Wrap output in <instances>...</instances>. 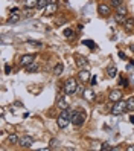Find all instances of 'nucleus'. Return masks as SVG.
<instances>
[{"mask_svg":"<svg viewBox=\"0 0 134 151\" xmlns=\"http://www.w3.org/2000/svg\"><path fill=\"white\" fill-rule=\"evenodd\" d=\"M78 81H76V79L75 78H69L67 79V81L64 83V93L66 95H75L76 93V90H78Z\"/></svg>","mask_w":134,"mask_h":151,"instance_id":"1","label":"nucleus"},{"mask_svg":"<svg viewBox=\"0 0 134 151\" xmlns=\"http://www.w3.org/2000/svg\"><path fill=\"white\" fill-rule=\"evenodd\" d=\"M127 110H128V102H125V101L120 99L118 102H114L113 109H111V114H114V116H120V114H123Z\"/></svg>","mask_w":134,"mask_h":151,"instance_id":"2","label":"nucleus"},{"mask_svg":"<svg viewBox=\"0 0 134 151\" xmlns=\"http://www.w3.org/2000/svg\"><path fill=\"white\" fill-rule=\"evenodd\" d=\"M70 122L73 124V125H76V127H81L82 124L85 122V114L82 113V111H73L72 113V118H70Z\"/></svg>","mask_w":134,"mask_h":151,"instance_id":"3","label":"nucleus"},{"mask_svg":"<svg viewBox=\"0 0 134 151\" xmlns=\"http://www.w3.org/2000/svg\"><path fill=\"white\" fill-rule=\"evenodd\" d=\"M122 92H120V88H114V90H111L110 93H108V99L110 101H113V102H118V101H120L122 99Z\"/></svg>","mask_w":134,"mask_h":151,"instance_id":"4","label":"nucleus"},{"mask_svg":"<svg viewBox=\"0 0 134 151\" xmlns=\"http://www.w3.org/2000/svg\"><path fill=\"white\" fill-rule=\"evenodd\" d=\"M35 61V55L34 54H26V55H23L21 58H20V66H29L31 63H34Z\"/></svg>","mask_w":134,"mask_h":151,"instance_id":"5","label":"nucleus"},{"mask_svg":"<svg viewBox=\"0 0 134 151\" xmlns=\"http://www.w3.org/2000/svg\"><path fill=\"white\" fill-rule=\"evenodd\" d=\"M57 11H58L57 3H47V6L43 9V14H44V15H53Z\"/></svg>","mask_w":134,"mask_h":151,"instance_id":"6","label":"nucleus"},{"mask_svg":"<svg viewBox=\"0 0 134 151\" xmlns=\"http://www.w3.org/2000/svg\"><path fill=\"white\" fill-rule=\"evenodd\" d=\"M20 147H23V148H31L32 145H34V139L31 137V136H23L21 139H20V144H19Z\"/></svg>","mask_w":134,"mask_h":151,"instance_id":"7","label":"nucleus"},{"mask_svg":"<svg viewBox=\"0 0 134 151\" xmlns=\"http://www.w3.org/2000/svg\"><path fill=\"white\" fill-rule=\"evenodd\" d=\"M97 11H99V15H102V17H108L111 14L110 6L108 5H104V3H101L99 6H97Z\"/></svg>","mask_w":134,"mask_h":151,"instance_id":"8","label":"nucleus"},{"mask_svg":"<svg viewBox=\"0 0 134 151\" xmlns=\"http://www.w3.org/2000/svg\"><path fill=\"white\" fill-rule=\"evenodd\" d=\"M78 78H79V81H81V83H87L88 79H90V72L85 70V69H81L78 72Z\"/></svg>","mask_w":134,"mask_h":151,"instance_id":"9","label":"nucleus"},{"mask_svg":"<svg viewBox=\"0 0 134 151\" xmlns=\"http://www.w3.org/2000/svg\"><path fill=\"white\" fill-rule=\"evenodd\" d=\"M57 124H58V127H59V128H66V127L69 125V124H70V119H67V118H62V116H58Z\"/></svg>","mask_w":134,"mask_h":151,"instance_id":"10","label":"nucleus"},{"mask_svg":"<svg viewBox=\"0 0 134 151\" xmlns=\"http://www.w3.org/2000/svg\"><path fill=\"white\" fill-rule=\"evenodd\" d=\"M87 58L85 57H82V55H78L76 57V66L79 67V69H84V66H87Z\"/></svg>","mask_w":134,"mask_h":151,"instance_id":"11","label":"nucleus"},{"mask_svg":"<svg viewBox=\"0 0 134 151\" xmlns=\"http://www.w3.org/2000/svg\"><path fill=\"white\" fill-rule=\"evenodd\" d=\"M38 69H40V66L34 61V63H31L29 66H26V72L28 73H35V72H38Z\"/></svg>","mask_w":134,"mask_h":151,"instance_id":"12","label":"nucleus"},{"mask_svg":"<svg viewBox=\"0 0 134 151\" xmlns=\"http://www.w3.org/2000/svg\"><path fill=\"white\" fill-rule=\"evenodd\" d=\"M8 142H9V144H12V145H19V144H20V139H19V136H17L15 133H12V134L8 136Z\"/></svg>","mask_w":134,"mask_h":151,"instance_id":"13","label":"nucleus"},{"mask_svg":"<svg viewBox=\"0 0 134 151\" xmlns=\"http://www.w3.org/2000/svg\"><path fill=\"white\" fill-rule=\"evenodd\" d=\"M82 96L85 98L87 101H93L95 93H93V90H92V88H85V90H84V93H82Z\"/></svg>","mask_w":134,"mask_h":151,"instance_id":"14","label":"nucleus"},{"mask_svg":"<svg viewBox=\"0 0 134 151\" xmlns=\"http://www.w3.org/2000/svg\"><path fill=\"white\" fill-rule=\"evenodd\" d=\"M38 6V0H24V8H37Z\"/></svg>","mask_w":134,"mask_h":151,"instance_id":"15","label":"nucleus"},{"mask_svg":"<svg viewBox=\"0 0 134 151\" xmlns=\"http://www.w3.org/2000/svg\"><path fill=\"white\" fill-rule=\"evenodd\" d=\"M107 75H108V78H114L116 75H118V69H116V66H110V69H107Z\"/></svg>","mask_w":134,"mask_h":151,"instance_id":"16","label":"nucleus"},{"mask_svg":"<svg viewBox=\"0 0 134 151\" xmlns=\"http://www.w3.org/2000/svg\"><path fill=\"white\" fill-rule=\"evenodd\" d=\"M62 70H64V64H62V63H58V64L55 66V69H53V73H55L57 76H59V75L62 73Z\"/></svg>","mask_w":134,"mask_h":151,"instance_id":"17","label":"nucleus"},{"mask_svg":"<svg viewBox=\"0 0 134 151\" xmlns=\"http://www.w3.org/2000/svg\"><path fill=\"white\" fill-rule=\"evenodd\" d=\"M8 22L15 24V23H19L20 22V15L19 14H9V19H8Z\"/></svg>","mask_w":134,"mask_h":151,"instance_id":"18","label":"nucleus"},{"mask_svg":"<svg viewBox=\"0 0 134 151\" xmlns=\"http://www.w3.org/2000/svg\"><path fill=\"white\" fill-rule=\"evenodd\" d=\"M123 26H125V29H127V31H131V29H133V26H134V20H133V19L125 20Z\"/></svg>","mask_w":134,"mask_h":151,"instance_id":"19","label":"nucleus"},{"mask_svg":"<svg viewBox=\"0 0 134 151\" xmlns=\"http://www.w3.org/2000/svg\"><path fill=\"white\" fill-rule=\"evenodd\" d=\"M114 20L118 22V23H120V24H123L127 19H125V15H120V14H118V12H116V15H114Z\"/></svg>","mask_w":134,"mask_h":151,"instance_id":"20","label":"nucleus"},{"mask_svg":"<svg viewBox=\"0 0 134 151\" xmlns=\"http://www.w3.org/2000/svg\"><path fill=\"white\" fill-rule=\"evenodd\" d=\"M62 34H64V37H66V38H72L75 32H73V29L67 28V29H64V32H62Z\"/></svg>","mask_w":134,"mask_h":151,"instance_id":"21","label":"nucleus"},{"mask_svg":"<svg viewBox=\"0 0 134 151\" xmlns=\"http://www.w3.org/2000/svg\"><path fill=\"white\" fill-rule=\"evenodd\" d=\"M116 12H118V14H120V15H127L128 9H127L125 6H119V8H116Z\"/></svg>","mask_w":134,"mask_h":151,"instance_id":"22","label":"nucleus"},{"mask_svg":"<svg viewBox=\"0 0 134 151\" xmlns=\"http://www.w3.org/2000/svg\"><path fill=\"white\" fill-rule=\"evenodd\" d=\"M119 86H120V87H127V86H128V79L125 78V76H120V78H119Z\"/></svg>","mask_w":134,"mask_h":151,"instance_id":"23","label":"nucleus"},{"mask_svg":"<svg viewBox=\"0 0 134 151\" xmlns=\"http://www.w3.org/2000/svg\"><path fill=\"white\" fill-rule=\"evenodd\" d=\"M58 105L61 107V110H62V109H67V104H66V101H64V98H62V96H59V99H58Z\"/></svg>","mask_w":134,"mask_h":151,"instance_id":"24","label":"nucleus"},{"mask_svg":"<svg viewBox=\"0 0 134 151\" xmlns=\"http://www.w3.org/2000/svg\"><path fill=\"white\" fill-rule=\"evenodd\" d=\"M47 0H38V6L37 8H40V9H44V8H46L47 6Z\"/></svg>","mask_w":134,"mask_h":151,"instance_id":"25","label":"nucleus"},{"mask_svg":"<svg viewBox=\"0 0 134 151\" xmlns=\"http://www.w3.org/2000/svg\"><path fill=\"white\" fill-rule=\"evenodd\" d=\"M122 5H123V0H111V6H114V8H119Z\"/></svg>","mask_w":134,"mask_h":151,"instance_id":"26","label":"nucleus"},{"mask_svg":"<svg viewBox=\"0 0 134 151\" xmlns=\"http://www.w3.org/2000/svg\"><path fill=\"white\" fill-rule=\"evenodd\" d=\"M82 43L85 44V46H88V47H90V49H95V47H96V44H95V43H93L92 40H84Z\"/></svg>","mask_w":134,"mask_h":151,"instance_id":"27","label":"nucleus"},{"mask_svg":"<svg viewBox=\"0 0 134 151\" xmlns=\"http://www.w3.org/2000/svg\"><path fill=\"white\" fill-rule=\"evenodd\" d=\"M111 148H113V147H111V145L108 144V142H104V144H102V147H101V150H102V151H107V150H111Z\"/></svg>","mask_w":134,"mask_h":151,"instance_id":"28","label":"nucleus"},{"mask_svg":"<svg viewBox=\"0 0 134 151\" xmlns=\"http://www.w3.org/2000/svg\"><path fill=\"white\" fill-rule=\"evenodd\" d=\"M128 110H134V98L128 101Z\"/></svg>","mask_w":134,"mask_h":151,"instance_id":"29","label":"nucleus"},{"mask_svg":"<svg viewBox=\"0 0 134 151\" xmlns=\"http://www.w3.org/2000/svg\"><path fill=\"white\" fill-rule=\"evenodd\" d=\"M28 43H29V44H32V46H38V47L41 46V43H40V41H34V40H29Z\"/></svg>","mask_w":134,"mask_h":151,"instance_id":"30","label":"nucleus"},{"mask_svg":"<svg viewBox=\"0 0 134 151\" xmlns=\"http://www.w3.org/2000/svg\"><path fill=\"white\" fill-rule=\"evenodd\" d=\"M5 72H6V73H11V72H12V66L6 64V66H5Z\"/></svg>","mask_w":134,"mask_h":151,"instance_id":"31","label":"nucleus"},{"mask_svg":"<svg viewBox=\"0 0 134 151\" xmlns=\"http://www.w3.org/2000/svg\"><path fill=\"white\" fill-rule=\"evenodd\" d=\"M90 83H92L90 86H96V83H97V78H96V76H93V78L90 79Z\"/></svg>","mask_w":134,"mask_h":151,"instance_id":"32","label":"nucleus"},{"mask_svg":"<svg viewBox=\"0 0 134 151\" xmlns=\"http://www.w3.org/2000/svg\"><path fill=\"white\" fill-rule=\"evenodd\" d=\"M118 55H119V58H122V60H127V55H125L123 52H120V50H119V54H118Z\"/></svg>","mask_w":134,"mask_h":151,"instance_id":"33","label":"nucleus"},{"mask_svg":"<svg viewBox=\"0 0 134 151\" xmlns=\"http://www.w3.org/2000/svg\"><path fill=\"white\" fill-rule=\"evenodd\" d=\"M9 14H19V8H12V9L9 11Z\"/></svg>","mask_w":134,"mask_h":151,"instance_id":"34","label":"nucleus"},{"mask_svg":"<svg viewBox=\"0 0 134 151\" xmlns=\"http://www.w3.org/2000/svg\"><path fill=\"white\" fill-rule=\"evenodd\" d=\"M50 145L55 147V145H57V139H52V140H50Z\"/></svg>","mask_w":134,"mask_h":151,"instance_id":"35","label":"nucleus"},{"mask_svg":"<svg viewBox=\"0 0 134 151\" xmlns=\"http://www.w3.org/2000/svg\"><path fill=\"white\" fill-rule=\"evenodd\" d=\"M130 122H131L133 125H134V116H133V114H131V116H130Z\"/></svg>","mask_w":134,"mask_h":151,"instance_id":"36","label":"nucleus"},{"mask_svg":"<svg viewBox=\"0 0 134 151\" xmlns=\"http://www.w3.org/2000/svg\"><path fill=\"white\" fill-rule=\"evenodd\" d=\"M127 151H134V145H131V147H128V148H127Z\"/></svg>","mask_w":134,"mask_h":151,"instance_id":"37","label":"nucleus"},{"mask_svg":"<svg viewBox=\"0 0 134 151\" xmlns=\"http://www.w3.org/2000/svg\"><path fill=\"white\" fill-rule=\"evenodd\" d=\"M49 3H57V0H47Z\"/></svg>","mask_w":134,"mask_h":151,"instance_id":"38","label":"nucleus"}]
</instances>
